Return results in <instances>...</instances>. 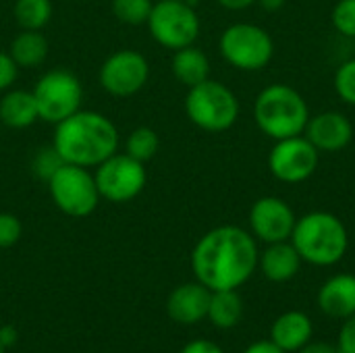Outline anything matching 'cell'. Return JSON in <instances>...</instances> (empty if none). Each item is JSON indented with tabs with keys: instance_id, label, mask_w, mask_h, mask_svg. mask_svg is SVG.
<instances>
[{
	"instance_id": "6da1fadb",
	"label": "cell",
	"mask_w": 355,
	"mask_h": 353,
	"mask_svg": "<svg viewBox=\"0 0 355 353\" xmlns=\"http://www.w3.org/2000/svg\"><path fill=\"white\" fill-rule=\"evenodd\" d=\"M256 237L237 227L220 225L204 233L191 250V270L196 281L210 291L239 289L258 268Z\"/></svg>"
},
{
	"instance_id": "7a4b0ae2",
	"label": "cell",
	"mask_w": 355,
	"mask_h": 353,
	"mask_svg": "<svg viewBox=\"0 0 355 353\" xmlns=\"http://www.w3.org/2000/svg\"><path fill=\"white\" fill-rule=\"evenodd\" d=\"M54 127L52 146L67 164L96 169L119 148L116 125L96 110H77Z\"/></svg>"
},
{
	"instance_id": "3957f363",
	"label": "cell",
	"mask_w": 355,
	"mask_h": 353,
	"mask_svg": "<svg viewBox=\"0 0 355 353\" xmlns=\"http://www.w3.org/2000/svg\"><path fill=\"white\" fill-rule=\"evenodd\" d=\"M289 241L304 262L324 268L335 266L345 258L349 248V233L337 214L314 210L297 218Z\"/></svg>"
},
{
	"instance_id": "277c9868",
	"label": "cell",
	"mask_w": 355,
	"mask_h": 353,
	"mask_svg": "<svg viewBox=\"0 0 355 353\" xmlns=\"http://www.w3.org/2000/svg\"><path fill=\"white\" fill-rule=\"evenodd\" d=\"M310 117L306 98L287 83L266 85L254 102V121L258 129L275 141L304 135Z\"/></svg>"
},
{
	"instance_id": "5b68a950",
	"label": "cell",
	"mask_w": 355,
	"mask_h": 353,
	"mask_svg": "<svg viewBox=\"0 0 355 353\" xmlns=\"http://www.w3.org/2000/svg\"><path fill=\"white\" fill-rule=\"evenodd\" d=\"M239 100L233 89L214 79L189 87L185 96L187 119L204 131L220 133L231 129L239 119Z\"/></svg>"
},
{
	"instance_id": "8992f818",
	"label": "cell",
	"mask_w": 355,
	"mask_h": 353,
	"mask_svg": "<svg viewBox=\"0 0 355 353\" xmlns=\"http://www.w3.org/2000/svg\"><path fill=\"white\" fill-rule=\"evenodd\" d=\"M218 50L233 69L256 73L266 69L275 58V40L260 25L233 23L220 33Z\"/></svg>"
},
{
	"instance_id": "52a82bcc",
	"label": "cell",
	"mask_w": 355,
	"mask_h": 353,
	"mask_svg": "<svg viewBox=\"0 0 355 353\" xmlns=\"http://www.w3.org/2000/svg\"><path fill=\"white\" fill-rule=\"evenodd\" d=\"M31 92L37 104L40 121L44 123L58 125L60 121L81 110L83 87L77 75L71 73L69 69H50L37 79Z\"/></svg>"
},
{
	"instance_id": "ba28073f",
	"label": "cell",
	"mask_w": 355,
	"mask_h": 353,
	"mask_svg": "<svg viewBox=\"0 0 355 353\" xmlns=\"http://www.w3.org/2000/svg\"><path fill=\"white\" fill-rule=\"evenodd\" d=\"M148 29L154 42L168 50H181L196 44L200 35V17L191 2L183 0H158L148 17Z\"/></svg>"
},
{
	"instance_id": "9c48e42d",
	"label": "cell",
	"mask_w": 355,
	"mask_h": 353,
	"mask_svg": "<svg viewBox=\"0 0 355 353\" xmlns=\"http://www.w3.org/2000/svg\"><path fill=\"white\" fill-rule=\"evenodd\" d=\"M48 189L56 208L71 218L89 216L102 200L94 173L67 162L52 175V179L48 181Z\"/></svg>"
},
{
	"instance_id": "30bf717a",
	"label": "cell",
	"mask_w": 355,
	"mask_h": 353,
	"mask_svg": "<svg viewBox=\"0 0 355 353\" xmlns=\"http://www.w3.org/2000/svg\"><path fill=\"white\" fill-rule=\"evenodd\" d=\"M94 179L102 200L127 204L144 191L148 183V171L144 162L131 158L129 154L114 152L96 166Z\"/></svg>"
},
{
	"instance_id": "8fae6325",
	"label": "cell",
	"mask_w": 355,
	"mask_h": 353,
	"mask_svg": "<svg viewBox=\"0 0 355 353\" xmlns=\"http://www.w3.org/2000/svg\"><path fill=\"white\" fill-rule=\"evenodd\" d=\"M320 162V152L306 135H295L275 141L268 154V171L281 183L297 185L308 181Z\"/></svg>"
},
{
	"instance_id": "7c38bea8",
	"label": "cell",
	"mask_w": 355,
	"mask_h": 353,
	"mask_svg": "<svg viewBox=\"0 0 355 353\" xmlns=\"http://www.w3.org/2000/svg\"><path fill=\"white\" fill-rule=\"evenodd\" d=\"M100 85L114 98H129L144 89L150 79V62L137 50H116L100 67Z\"/></svg>"
},
{
	"instance_id": "4fadbf2b",
	"label": "cell",
	"mask_w": 355,
	"mask_h": 353,
	"mask_svg": "<svg viewBox=\"0 0 355 353\" xmlns=\"http://www.w3.org/2000/svg\"><path fill=\"white\" fill-rule=\"evenodd\" d=\"M297 216L293 208L277 196H264L256 200L250 208V233L256 241L279 243L289 241L295 229Z\"/></svg>"
},
{
	"instance_id": "5bb4252c",
	"label": "cell",
	"mask_w": 355,
	"mask_h": 353,
	"mask_svg": "<svg viewBox=\"0 0 355 353\" xmlns=\"http://www.w3.org/2000/svg\"><path fill=\"white\" fill-rule=\"evenodd\" d=\"M304 135L322 154H333L345 150L354 139V125L347 114L337 110H327L310 117Z\"/></svg>"
},
{
	"instance_id": "9a60e30c",
	"label": "cell",
	"mask_w": 355,
	"mask_h": 353,
	"mask_svg": "<svg viewBox=\"0 0 355 353\" xmlns=\"http://www.w3.org/2000/svg\"><path fill=\"white\" fill-rule=\"evenodd\" d=\"M212 291L200 281L175 287L166 300V314L177 325H198L208 316Z\"/></svg>"
},
{
	"instance_id": "2e32d148",
	"label": "cell",
	"mask_w": 355,
	"mask_h": 353,
	"mask_svg": "<svg viewBox=\"0 0 355 353\" xmlns=\"http://www.w3.org/2000/svg\"><path fill=\"white\" fill-rule=\"evenodd\" d=\"M316 304L322 314L345 320L355 314V275L339 273L322 283L316 295Z\"/></svg>"
},
{
	"instance_id": "e0dca14e",
	"label": "cell",
	"mask_w": 355,
	"mask_h": 353,
	"mask_svg": "<svg viewBox=\"0 0 355 353\" xmlns=\"http://www.w3.org/2000/svg\"><path fill=\"white\" fill-rule=\"evenodd\" d=\"M314 325L306 312L289 310L281 314L270 327V341L285 353H297L312 341Z\"/></svg>"
},
{
	"instance_id": "ac0fdd59",
	"label": "cell",
	"mask_w": 355,
	"mask_h": 353,
	"mask_svg": "<svg viewBox=\"0 0 355 353\" xmlns=\"http://www.w3.org/2000/svg\"><path fill=\"white\" fill-rule=\"evenodd\" d=\"M302 256L291 241L268 243L258 258V268L270 283H287L297 277L302 268Z\"/></svg>"
},
{
	"instance_id": "d6986e66",
	"label": "cell",
	"mask_w": 355,
	"mask_h": 353,
	"mask_svg": "<svg viewBox=\"0 0 355 353\" xmlns=\"http://www.w3.org/2000/svg\"><path fill=\"white\" fill-rule=\"evenodd\" d=\"M0 121L10 129H25L40 121L33 92L6 89V94L0 100Z\"/></svg>"
},
{
	"instance_id": "ffe728a7",
	"label": "cell",
	"mask_w": 355,
	"mask_h": 353,
	"mask_svg": "<svg viewBox=\"0 0 355 353\" xmlns=\"http://www.w3.org/2000/svg\"><path fill=\"white\" fill-rule=\"evenodd\" d=\"M173 75L179 83H183L187 89L210 79V60L206 52L198 46H185L181 50H175L173 62H171Z\"/></svg>"
},
{
	"instance_id": "44dd1931",
	"label": "cell",
	"mask_w": 355,
	"mask_h": 353,
	"mask_svg": "<svg viewBox=\"0 0 355 353\" xmlns=\"http://www.w3.org/2000/svg\"><path fill=\"white\" fill-rule=\"evenodd\" d=\"M48 40L42 31L35 29H21L8 48V54L17 62V67H40L48 56Z\"/></svg>"
},
{
	"instance_id": "7402d4cb",
	"label": "cell",
	"mask_w": 355,
	"mask_h": 353,
	"mask_svg": "<svg viewBox=\"0 0 355 353\" xmlns=\"http://www.w3.org/2000/svg\"><path fill=\"white\" fill-rule=\"evenodd\" d=\"M243 316V300L237 293V289H223V291H212L210 304H208V320L220 329L229 331L239 325Z\"/></svg>"
},
{
	"instance_id": "603a6c76",
	"label": "cell",
	"mask_w": 355,
	"mask_h": 353,
	"mask_svg": "<svg viewBox=\"0 0 355 353\" xmlns=\"http://www.w3.org/2000/svg\"><path fill=\"white\" fill-rule=\"evenodd\" d=\"M12 15L21 29L42 31L52 19V2L50 0H17L12 6Z\"/></svg>"
},
{
	"instance_id": "cb8c5ba5",
	"label": "cell",
	"mask_w": 355,
	"mask_h": 353,
	"mask_svg": "<svg viewBox=\"0 0 355 353\" xmlns=\"http://www.w3.org/2000/svg\"><path fill=\"white\" fill-rule=\"evenodd\" d=\"M158 148H160L158 133L150 127H137L125 139V154H129L131 158L144 164L158 154Z\"/></svg>"
},
{
	"instance_id": "d4e9b609",
	"label": "cell",
	"mask_w": 355,
	"mask_h": 353,
	"mask_svg": "<svg viewBox=\"0 0 355 353\" xmlns=\"http://www.w3.org/2000/svg\"><path fill=\"white\" fill-rule=\"evenodd\" d=\"M152 6H154V0H112L110 2L112 15L121 23L133 25V27L148 23Z\"/></svg>"
},
{
	"instance_id": "484cf974",
	"label": "cell",
	"mask_w": 355,
	"mask_h": 353,
	"mask_svg": "<svg viewBox=\"0 0 355 353\" xmlns=\"http://www.w3.org/2000/svg\"><path fill=\"white\" fill-rule=\"evenodd\" d=\"M333 85H335L337 96L345 104L355 106V58H349L339 64V69L335 71Z\"/></svg>"
},
{
	"instance_id": "4316f807",
	"label": "cell",
	"mask_w": 355,
	"mask_h": 353,
	"mask_svg": "<svg viewBox=\"0 0 355 353\" xmlns=\"http://www.w3.org/2000/svg\"><path fill=\"white\" fill-rule=\"evenodd\" d=\"M64 164V160L60 158V154L54 150V146H46L42 150H37V154L31 160V171L42 179V181H50L52 175Z\"/></svg>"
},
{
	"instance_id": "83f0119b",
	"label": "cell",
	"mask_w": 355,
	"mask_h": 353,
	"mask_svg": "<svg viewBox=\"0 0 355 353\" xmlns=\"http://www.w3.org/2000/svg\"><path fill=\"white\" fill-rule=\"evenodd\" d=\"M331 21L341 35L355 37V0H339L333 6Z\"/></svg>"
},
{
	"instance_id": "f1b7e54d",
	"label": "cell",
	"mask_w": 355,
	"mask_h": 353,
	"mask_svg": "<svg viewBox=\"0 0 355 353\" xmlns=\"http://www.w3.org/2000/svg\"><path fill=\"white\" fill-rule=\"evenodd\" d=\"M21 221L10 212H0V250L12 248L21 239Z\"/></svg>"
},
{
	"instance_id": "f546056e",
	"label": "cell",
	"mask_w": 355,
	"mask_h": 353,
	"mask_svg": "<svg viewBox=\"0 0 355 353\" xmlns=\"http://www.w3.org/2000/svg\"><path fill=\"white\" fill-rule=\"evenodd\" d=\"M17 75H19V67L12 60V56L0 50V92L10 89L12 83L17 81Z\"/></svg>"
},
{
	"instance_id": "4dcf8cb0",
	"label": "cell",
	"mask_w": 355,
	"mask_h": 353,
	"mask_svg": "<svg viewBox=\"0 0 355 353\" xmlns=\"http://www.w3.org/2000/svg\"><path fill=\"white\" fill-rule=\"evenodd\" d=\"M337 347L341 353H355V314L343 320V327L339 331Z\"/></svg>"
},
{
	"instance_id": "1f68e13d",
	"label": "cell",
	"mask_w": 355,
	"mask_h": 353,
	"mask_svg": "<svg viewBox=\"0 0 355 353\" xmlns=\"http://www.w3.org/2000/svg\"><path fill=\"white\" fill-rule=\"evenodd\" d=\"M179 353H225L220 345H216L210 339H193L189 343L183 345V350Z\"/></svg>"
},
{
	"instance_id": "d6a6232c",
	"label": "cell",
	"mask_w": 355,
	"mask_h": 353,
	"mask_svg": "<svg viewBox=\"0 0 355 353\" xmlns=\"http://www.w3.org/2000/svg\"><path fill=\"white\" fill-rule=\"evenodd\" d=\"M297 353H341L337 345L327 343V341H310L306 343Z\"/></svg>"
},
{
	"instance_id": "836d02e7",
	"label": "cell",
	"mask_w": 355,
	"mask_h": 353,
	"mask_svg": "<svg viewBox=\"0 0 355 353\" xmlns=\"http://www.w3.org/2000/svg\"><path fill=\"white\" fill-rule=\"evenodd\" d=\"M243 353H285L281 347H277L270 339H264V341H256L252 345L245 347Z\"/></svg>"
},
{
	"instance_id": "e575fe53",
	"label": "cell",
	"mask_w": 355,
	"mask_h": 353,
	"mask_svg": "<svg viewBox=\"0 0 355 353\" xmlns=\"http://www.w3.org/2000/svg\"><path fill=\"white\" fill-rule=\"evenodd\" d=\"M216 2L227 10H245L252 4H256L258 0H216Z\"/></svg>"
},
{
	"instance_id": "d590c367",
	"label": "cell",
	"mask_w": 355,
	"mask_h": 353,
	"mask_svg": "<svg viewBox=\"0 0 355 353\" xmlns=\"http://www.w3.org/2000/svg\"><path fill=\"white\" fill-rule=\"evenodd\" d=\"M17 341V331L12 329V327H2L0 329V343L4 345V347H8V345H12Z\"/></svg>"
},
{
	"instance_id": "8d00e7d4",
	"label": "cell",
	"mask_w": 355,
	"mask_h": 353,
	"mask_svg": "<svg viewBox=\"0 0 355 353\" xmlns=\"http://www.w3.org/2000/svg\"><path fill=\"white\" fill-rule=\"evenodd\" d=\"M285 2H287V0H258V4H260L264 10H268V12L281 10V8L285 6Z\"/></svg>"
},
{
	"instance_id": "74e56055",
	"label": "cell",
	"mask_w": 355,
	"mask_h": 353,
	"mask_svg": "<svg viewBox=\"0 0 355 353\" xmlns=\"http://www.w3.org/2000/svg\"><path fill=\"white\" fill-rule=\"evenodd\" d=\"M0 353H4V345L2 343H0Z\"/></svg>"
},
{
	"instance_id": "f35d334b",
	"label": "cell",
	"mask_w": 355,
	"mask_h": 353,
	"mask_svg": "<svg viewBox=\"0 0 355 353\" xmlns=\"http://www.w3.org/2000/svg\"><path fill=\"white\" fill-rule=\"evenodd\" d=\"M183 2H193V0H183Z\"/></svg>"
}]
</instances>
